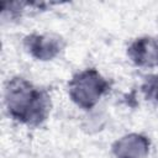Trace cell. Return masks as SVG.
Segmentation results:
<instances>
[{"instance_id": "277c9868", "label": "cell", "mask_w": 158, "mask_h": 158, "mask_svg": "<svg viewBox=\"0 0 158 158\" xmlns=\"http://www.w3.org/2000/svg\"><path fill=\"white\" fill-rule=\"evenodd\" d=\"M127 57L137 67H158V36H142L133 40L127 47Z\"/></svg>"}, {"instance_id": "6da1fadb", "label": "cell", "mask_w": 158, "mask_h": 158, "mask_svg": "<svg viewBox=\"0 0 158 158\" xmlns=\"http://www.w3.org/2000/svg\"><path fill=\"white\" fill-rule=\"evenodd\" d=\"M4 104L7 115L27 127H38L51 112V96L47 90L23 77H12L4 86Z\"/></svg>"}, {"instance_id": "3957f363", "label": "cell", "mask_w": 158, "mask_h": 158, "mask_svg": "<svg viewBox=\"0 0 158 158\" xmlns=\"http://www.w3.org/2000/svg\"><path fill=\"white\" fill-rule=\"evenodd\" d=\"M23 47L36 60L48 62L62 53L65 41L57 33H31L23 38Z\"/></svg>"}, {"instance_id": "5b68a950", "label": "cell", "mask_w": 158, "mask_h": 158, "mask_svg": "<svg viewBox=\"0 0 158 158\" xmlns=\"http://www.w3.org/2000/svg\"><path fill=\"white\" fill-rule=\"evenodd\" d=\"M149 149V138L137 132L123 135L111 146V152L115 158H147Z\"/></svg>"}, {"instance_id": "7a4b0ae2", "label": "cell", "mask_w": 158, "mask_h": 158, "mask_svg": "<svg viewBox=\"0 0 158 158\" xmlns=\"http://www.w3.org/2000/svg\"><path fill=\"white\" fill-rule=\"evenodd\" d=\"M67 89L69 99L78 107L91 110L110 90V83L98 69L86 68L70 78Z\"/></svg>"}, {"instance_id": "8992f818", "label": "cell", "mask_w": 158, "mask_h": 158, "mask_svg": "<svg viewBox=\"0 0 158 158\" xmlns=\"http://www.w3.org/2000/svg\"><path fill=\"white\" fill-rule=\"evenodd\" d=\"M142 91L149 100H153L158 104V75L147 78V80L142 85Z\"/></svg>"}]
</instances>
